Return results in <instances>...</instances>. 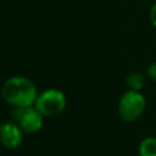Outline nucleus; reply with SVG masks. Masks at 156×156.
Returning <instances> with one entry per match:
<instances>
[{
	"instance_id": "1",
	"label": "nucleus",
	"mask_w": 156,
	"mask_h": 156,
	"mask_svg": "<svg viewBox=\"0 0 156 156\" xmlns=\"http://www.w3.org/2000/svg\"><path fill=\"white\" fill-rule=\"evenodd\" d=\"M1 95L13 107H30L35 104L38 91L32 80L22 76H16L9 78L2 84Z\"/></svg>"
},
{
	"instance_id": "2",
	"label": "nucleus",
	"mask_w": 156,
	"mask_h": 156,
	"mask_svg": "<svg viewBox=\"0 0 156 156\" xmlns=\"http://www.w3.org/2000/svg\"><path fill=\"white\" fill-rule=\"evenodd\" d=\"M145 106H146V101L144 95L138 90L129 89L119 99L118 113L123 121L133 122L143 115Z\"/></svg>"
},
{
	"instance_id": "3",
	"label": "nucleus",
	"mask_w": 156,
	"mask_h": 156,
	"mask_svg": "<svg viewBox=\"0 0 156 156\" xmlns=\"http://www.w3.org/2000/svg\"><path fill=\"white\" fill-rule=\"evenodd\" d=\"M34 107L44 117H54L65 110L66 96L61 90L57 89L44 90L38 95Z\"/></svg>"
},
{
	"instance_id": "4",
	"label": "nucleus",
	"mask_w": 156,
	"mask_h": 156,
	"mask_svg": "<svg viewBox=\"0 0 156 156\" xmlns=\"http://www.w3.org/2000/svg\"><path fill=\"white\" fill-rule=\"evenodd\" d=\"M13 117L24 133H37L41 129L44 116L35 107H16Z\"/></svg>"
},
{
	"instance_id": "5",
	"label": "nucleus",
	"mask_w": 156,
	"mask_h": 156,
	"mask_svg": "<svg viewBox=\"0 0 156 156\" xmlns=\"http://www.w3.org/2000/svg\"><path fill=\"white\" fill-rule=\"evenodd\" d=\"M23 130L17 123L4 122L0 124V143L7 149H16L22 144Z\"/></svg>"
},
{
	"instance_id": "6",
	"label": "nucleus",
	"mask_w": 156,
	"mask_h": 156,
	"mask_svg": "<svg viewBox=\"0 0 156 156\" xmlns=\"http://www.w3.org/2000/svg\"><path fill=\"white\" fill-rule=\"evenodd\" d=\"M139 156H156V138L146 136L139 144Z\"/></svg>"
},
{
	"instance_id": "7",
	"label": "nucleus",
	"mask_w": 156,
	"mask_h": 156,
	"mask_svg": "<svg viewBox=\"0 0 156 156\" xmlns=\"http://www.w3.org/2000/svg\"><path fill=\"white\" fill-rule=\"evenodd\" d=\"M127 84H128L129 89L140 91V89H141L143 85H144V78H143V76L139 74V73H132V74H129L128 78H127Z\"/></svg>"
},
{
	"instance_id": "8",
	"label": "nucleus",
	"mask_w": 156,
	"mask_h": 156,
	"mask_svg": "<svg viewBox=\"0 0 156 156\" xmlns=\"http://www.w3.org/2000/svg\"><path fill=\"white\" fill-rule=\"evenodd\" d=\"M147 76L151 78V79H154V80H156V62H154V63H151V65H149V67H147Z\"/></svg>"
},
{
	"instance_id": "9",
	"label": "nucleus",
	"mask_w": 156,
	"mask_h": 156,
	"mask_svg": "<svg viewBox=\"0 0 156 156\" xmlns=\"http://www.w3.org/2000/svg\"><path fill=\"white\" fill-rule=\"evenodd\" d=\"M150 21H151V23L156 27V2L151 6V9H150Z\"/></svg>"
}]
</instances>
